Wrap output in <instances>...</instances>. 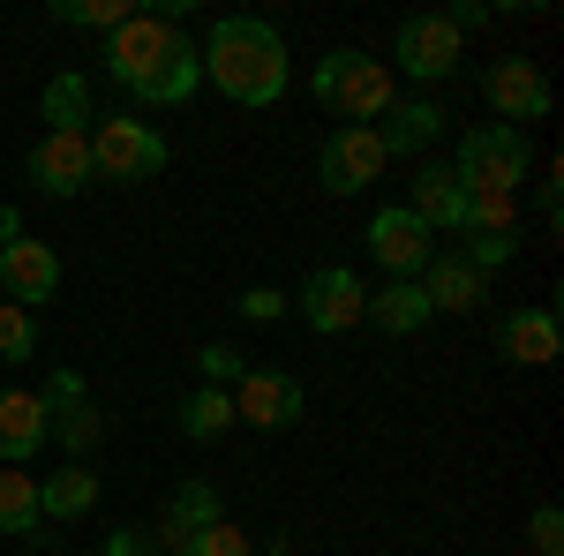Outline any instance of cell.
Instances as JSON below:
<instances>
[{
	"label": "cell",
	"instance_id": "e0dca14e",
	"mask_svg": "<svg viewBox=\"0 0 564 556\" xmlns=\"http://www.w3.org/2000/svg\"><path fill=\"white\" fill-rule=\"evenodd\" d=\"M430 316L436 308H430V294H422V279H384V286L369 294V308H361V324H377L391 339H414Z\"/></svg>",
	"mask_w": 564,
	"mask_h": 556
},
{
	"label": "cell",
	"instance_id": "277c9868",
	"mask_svg": "<svg viewBox=\"0 0 564 556\" xmlns=\"http://www.w3.org/2000/svg\"><path fill=\"white\" fill-rule=\"evenodd\" d=\"M527 166H534V151H527V129H505V121H489V129L459 135V188L467 196H520Z\"/></svg>",
	"mask_w": 564,
	"mask_h": 556
},
{
	"label": "cell",
	"instance_id": "ba28073f",
	"mask_svg": "<svg viewBox=\"0 0 564 556\" xmlns=\"http://www.w3.org/2000/svg\"><path fill=\"white\" fill-rule=\"evenodd\" d=\"M294 308H302L308 331L339 339V331H354V324H361V308H369V286L354 279L347 263H324V271H308V286L294 294Z\"/></svg>",
	"mask_w": 564,
	"mask_h": 556
},
{
	"label": "cell",
	"instance_id": "f1b7e54d",
	"mask_svg": "<svg viewBox=\"0 0 564 556\" xmlns=\"http://www.w3.org/2000/svg\"><path fill=\"white\" fill-rule=\"evenodd\" d=\"M196 369H204V384H241V369H249V353H241V346H226V339H212L204 346V353H196Z\"/></svg>",
	"mask_w": 564,
	"mask_h": 556
},
{
	"label": "cell",
	"instance_id": "484cf974",
	"mask_svg": "<svg viewBox=\"0 0 564 556\" xmlns=\"http://www.w3.org/2000/svg\"><path fill=\"white\" fill-rule=\"evenodd\" d=\"M31 353H39V316L0 301V361H31Z\"/></svg>",
	"mask_w": 564,
	"mask_h": 556
},
{
	"label": "cell",
	"instance_id": "6da1fadb",
	"mask_svg": "<svg viewBox=\"0 0 564 556\" xmlns=\"http://www.w3.org/2000/svg\"><path fill=\"white\" fill-rule=\"evenodd\" d=\"M106 68L113 84L143 98V106H188L204 90V61H196V39L181 31L174 15H129L113 39H106Z\"/></svg>",
	"mask_w": 564,
	"mask_h": 556
},
{
	"label": "cell",
	"instance_id": "44dd1931",
	"mask_svg": "<svg viewBox=\"0 0 564 556\" xmlns=\"http://www.w3.org/2000/svg\"><path fill=\"white\" fill-rule=\"evenodd\" d=\"M98 504V473L90 467H61L53 481H39V512L45 519H84Z\"/></svg>",
	"mask_w": 564,
	"mask_h": 556
},
{
	"label": "cell",
	"instance_id": "ac0fdd59",
	"mask_svg": "<svg viewBox=\"0 0 564 556\" xmlns=\"http://www.w3.org/2000/svg\"><path fill=\"white\" fill-rule=\"evenodd\" d=\"M406 211L422 218L430 233H459V218H467V188H459V173H452V166H422V173H414Z\"/></svg>",
	"mask_w": 564,
	"mask_h": 556
},
{
	"label": "cell",
	"instance_id": "9c48e42d",
	"mask_svg": "<svg viewBox=\"0 0 564 556\" xmlns=\"http://www.w3.org/2000/svg\"><path fill=\"white\" fill-rule=\"evenodd\" d=\"M31 181H39V196H53V204L84 196L90 181H98V159H90V129H84V135L45 129L39 143H31Z\"/></svg>",
	"mask_w": 564,
	"mask_h": 556
},
{
	"label": "cell",
	"instance_id": "9a60e30c",
	"mask_svg": "<svg viewBox=\"0 0 564 556\" xmlns=\"http://www.w3.org/2000/svg\"><path fill=\"white\" fill-rule=\"evenodd\" d=\"M422 294H430V308H444V316H467V308H481L489 301V271H481L475 257H430V271H422Z\"/></svg>",
	"mask_w": 564,
	"mask_h": 556
},
{
	"label": "cell",
	"instance_id": "30bf717a",
	"mask_svg": "<svg viewBox=\"0 0 564 556\" xmlns=\"http://www.w3.org/2000/svg\"><path fill=\"white\" fill-rule=\"evenodd\" d=\"M369 257L384 263L391 279H422V271H430V257H436V233L406 211V204H391V211L369 218Z\"/></svg>",
	"mask_w": 564,
	"mask_h": 556
},
{
	"label": "cell",
	"instance_id": "7c38bea8",
	"mask_svg": "<svg viewBox=\"0 0 564 556\" xmlns=\"http://www.w3.org/2000/svg\"><path fill=\"white\" fill-rule=\"evenodd\" d=\"M384 166H391V159H384V143H377V129H332L324 159H316V173H324L332 196H361Z\"/></svg>",
	"mask_w": 564,
	"mask_h": 556
},
{
	"label": "cell",
	"instance_id": "ffe728a7",
	"mask_svg": "<svg viewBox=\"0 0 564 556\" xmlns=\"http://www.w3.org/2000/svg\"><path fill=\"white\" fill-rule=\"evenodd\" d=\"M436 135H444V113H436L430 98H406V106H391L384 121H377L384 159H391V151H422V143H436Z\"/></svg>",
	"mask_w": 564,
	"mask_h": 556
},
{
	"label": "cell",
	"instance_id": "2e32d148",
	"mask_svg": "<svg viewBox=\"0 0 564 556\" xmlns=\"http://www.w3.org/2000/svg\"><path fill=\"white\" fill-rule=\"evenodd\" d=\"M497 346H505V361H520V369H550L557 361V308H512L505 316V331H497Z\"/></svg>",
	"mask_w": 564,
	"mask_h": 556
},
{
	"label": "cell",
	"instance_id": "7a4b0ae2",
	"mask_svg": "<svg viewBox=\"0 0 564 556\" xmlns=\"http://www.w3.org/2000/svg\"><path fill=\"white\" fill-rule=\"evenodd\" d=\"M196 61H204V84H218V98H234V106H279L286 98V39L257 15H226L196 45Z\"/></svg>",
	"mask_w": 564,
	"mask_h": 556
},
{
	"label": "cell",
	"instance_id": "83f0119b",
	"mask_svg": "<svg viewBox=\"0 0 564 556\" xmlns=\"http://www.w3.org/2000/svg\"><path fill=\"white\" fill-rule=\"evenodd\" d=\"M181 556H257V542H249L234 519H212V526H204V534H196Z\"/></svg>",
	"mask_w": 564,
	"mask_h": 556
},
{
	"label": "cell",
	"instance_id": "8992f818",
	"mask_svg": "<svg viewBox=\"0 0 564 556\" xmlns=\"http://www.w3.org/2000/svg\"><path fill=\"white\" fill-rule=\"evenodd\" d=\"M90 159H98V173H106V181H151V173L166 166L174 151H166V135L151 129V121H135V113H98Z\"/></svg>",
	"mask_w": 564,
	"mask_h": 556
},
{
	"label": "cell",
	"instance_id": "d4e9b609",
	"mask_svg": "<svg viewBox=\"0 0 564 556\" xmlns=\"http://www.w3.org/2000/svg\"><path fill=\"white\" fill-rule=\"evenodd\" d=\"M234 428V391L204 384L188 406H181V436H196V444H212V436H226Z\"/></svg>",
	"mask_w": 564,
	"mask_h": 556
},
{
	"label": "cell",
	"instance_id": "d6986e66",
	"mask_svg": "<svg viewBox=\"0 0 564 556\" xmlns=\"http://www.w3.org/2000/svg\"><path fill=\"white\" fill-rule=\"evenodd\" d=\"M212 519H226V512H218V489H212V481H188V489H174V504L159 512V549L181 556L196 534H204V526H212Z\"/></svg>",
	"mask_w": 564,
	"mask_h": 556
},
{
	"label": "cell",
	"instance_id": "7402d4cb",
	"mask_svg": "<svg viewBox=\"0 0 564 556\" xmlns=\"http://www.w3.org/2000/svg\"><path fill=\"white\" fill-rule=\"evenodd\" d=\"M39 473L0 467V534H39Z\"/></svg>",
	"mask_w": 564,
	"mask_h": 556
},
{
	"label": "cell",
	"instance_id": "4fadbf2b",
	"mask_svg": "<svg viewBox=\"0 0 564 556\" xmlns=\"http://www.w3.org/2000/svg\"><path fill=\"white\" fill-rule=\"evenodd\" d=\"M39 444H53V406H45V391L8 384L0 391V467H23Z\"/></svg>",
	"mask_w": 564,
	"mask_h": 556
},
{
	"label": "cell",
	"instance_id": "52a82bcc",
	"mask_svg": "<svg viewBox=\"0 0 564 556\" xmlns=\"http://www.w3.org/2000/svg\"><path fill=\"white\" fill-rule=\"evenodd\" d=\"M459 53H467V39H459V23H452L444 8L399 15V68H406V76H422V84H444V76L459 68Z\"/></svg>",
	"mask_w": 564,
	"mask_h": 556
},
{
	"label": "cell",
	"instance_id": "5b68a950",
	"mask_svg": "<svg viewBox=\"0 0 564 556\" xmlns=\"http://www.w3.org/2000/svg\"><path fill=\"white\" fill-rule=\"evenodd\" d=\"M0 294L15 308H39V301L61 294V257L45 241H31L15 211H0Z\"/></svg>",
	"mask_w": 564,
	"mask_h": 556
},
{
	"label": "cell",
	"instance_id": "1f68e13d",
	"mask_svg": "<svg viewBox=\"0 0 564 556\" xmlns=\"http://www.w3.org/2000/svg\"><path fill=\"white\" fill-rule=\"evenodd\" d=\"M76 399H84V377H68V369L45 384V406H53V414H61V406H76Z\"/></svg>",
	"mask_w": 564,
	"mask_h": 556
},
{
	"label": "cell",
	"instance_id": "d6a6232c",
	"mask_svg": "<svg viewBox=\"0 0 564 556\" xmlns=\"http://www.w3.org/2000/svg\"><path fill=\"white\" fill-rule=\"evenodd\" d=\"M106 556H151V549H143V534H113V542H106Z\"/></svg>",
	"mask_w": 564,
	"mask_h": 556
},
{
	"label": "cell",
	"instance_id": "4316f807",
	"mask_svg": "<svg viewBox=\"0 0 564 556\" xmlns=\"http://www.w3.org/2000/svg\"><path fill=\"white\" fill-rule=\"evenodd\" d=\"M135 8H121V0H61V23H76V31H121Z\"/></svg>",
	"mask_w": 564,
	"mask_h": 556
},
{
	"label": "cell",
	"instance_id": "cb8c5ba5",
	"mask_svg": "<svg viewBox=\"0 0 564 556\" xmlns=\"http://www.w3.org/2000/svg\"><path fill=\"white\" fill-rule=\"evenodd\" d=\"M98 436H106V414H98L90 399H76V406H61V414H53V444H61L76 467H84L90 451H98Z\"/></svg>",
	"mask_w": 564,
	"mask_h": 556
},
{
	"label": "cell",
	"instance_id": "5bb4252c",
	"mask_svg": "<svg viewBox=\"0 0 564 556\" xmlns=\"http://www.w3.org/2000/svg\"><path fill=\"white\" fill-rule=\"evenodd\" d=\"M481 90H489V106L505 113V129H520V121H542V113H550V76H542V61H497Z\"/></svg>",
	"mask_w": 564,
	"mask_h": 556
},
{
	"label": "cell",
	"instance_id": "f546056e",
	"mask_svg": "<svg viewBox=\"0 0 564 556\" xmlns=\"http://www.w3.org/2000/svg\"><path fill=\"white\" fill-rule=\"evenodd\" d=\"M527 542H534V556H564V512H557V504H534Z\"/></svg>",
	"mask_w": 564,
	"mask_h": 556
},
{
	"label": "cell",
	"instance_id": "8fae6325",
	"mask_svg": "<svg viewBox=\"0 0 564 556\" xmlns=\"http://www.w3.org/2000/svg\"><path fill=\"white\" fill-rule=\"evenodd\" d=\"M234 422L249 428H294L302 422V384L294 377H279V369H241V384H234Z\"/></svg>",
	"mask_w": 564,
	"mask_h": 556
},
{
	"label": "cell",
	"instance_id": "603a6c76",
	"mask_svg": "<svg viewBox=\"0 0 564 556\" xmlns=\"http://www.w3.org/2000/svg\"><path fill=\"white\" fill-rule=\"evenodd\" d=\"M45 121H53L61 135H84V121H98V113H90V84L76 76V68H61V76L45 84Z\"/></svg>",
	"mask_w": 564,
	"mask_h": 556
},
{
	"label": "cell",
	"instance_id": "4dcf8cb0",
	"mask_svg": "<svg viewBox=\"0 0 564 556\" xmlns=\"http://www.w3.org/2000/svg\"><path fill=\"white\" fill-rule=\"evenodd\" d=\"M286 308H294V301L279 294V286H249V294H241V316H249V324H279Z\"/></svg>",
	"mask_w": 564,
	"mask_h": 556
},
{
	"label": "cell",
	"instance_id": "3957f363",
	"mask_svg": "<svg viewBox=\"0 0 564 556\" xmlns=\"http://www.w3.org/2000/svg\"><path fill=\"white\" fill-rule=\"evenodd\" d=\"M316 106L339 113V129H377L399 106V76H391L384 61H369L361 45H332L316 61Z\"/></svg>",
	"mask_w": 564,
	"mask_h": 556
}]
</instances>
